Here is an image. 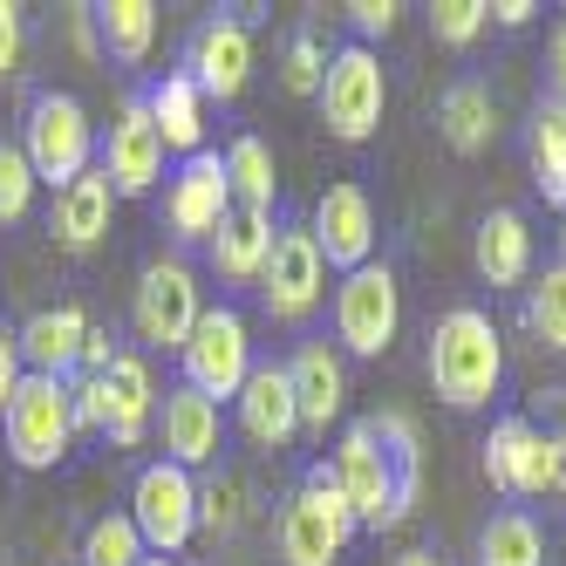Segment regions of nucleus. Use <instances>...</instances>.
I'll return each instance as SVG.
<instances>
[{
  "label": "nucleus",
  "instance_id": "nucleus-2",
  "mask_svg": "<svg viewBox=\"0 0 566 566\" xmlns=\"http://www.w3.org/2000/svg\"><path fill=\"white\" fill-rule=\"evenodd\" d=\"M430 389L451 402V410H484L499 396V376H505V342L492 328L484 307H451L430 328Z\"/></svg>",
  "mask_w": 566,
  "mask_h": 566
},
{
  "label": "nucleus",
  "instance_id": "nucleus-39",
  "mask_svg": "<svg viewBox=\"0 0 566 566\" xmlns=\"http://www.w3.org/2000/svg\"><path fill=\"white\" fill-rule=\"evenodd\" d=\"M396 0H348V21H355V34H361V49H369V34H389L396 28Z\"/></svg>",
  "mask_w": 566,
  "mask_h": 566
},
{
  "label": "nucleus",
  "instance_id": "nucleus-29",
  "mask_svg": "<svg viewBox=\"0 0 566 566\" xmlns=\"http://www.w3.org/2000/svg\"><path fill=\"white\" fill-rule=\"evenodd\" d=\"M226 185H232V206L273 212V150H266V137H232V150H226Z\"/></svg>",
  "mask_w": 566,
  "mask_h": 566
},
{
  "label": "nucleus",
  "instance_id": "nucleus-23",
  "mask_svg": "<svg viewBox=\"0 0 566 566\" xmlns=\"http://www.w3.org/2000/svg\"><path fill=\"white\" fill-rule=\"evenodd\" d=\"M471 260H478V273L492 280V287H518V280L533 273V232H525V219H518L512 206L484 212V219H478V247H471Z\"/></svg>",
  "mask_w": 566,
  "mask_h": 566
},
{
  "label": "nucleus",
  "instance_id": "nucleus-24",
  "mask_svg": "<svg viewBox=\"0 0 566 566\" xmlns=\"http://www.w3.org/2000/svg\"><path fill=\"white\" fill-rule=\"evenodd\" d=\"M437 130H443V144H451L458 157H478L484 144L499 137V103H492V90H484L478 75L451 83V90H443V103H437Z\"/></svg>",
  "mask_w": 566,
  "mask_h": 566
},
{
  "label": "nucleus",
  "instance_id": "nucleus-6",
  "mask_svg": "<svg viewBox=\"0 0 566 566\" xmlns=\"http://www.w3.org/2000/svg\"><path fill=\"white\" fill-rule=\"evenodd\" d=\"M314 103H321V124H328L335 144H369L376 124H382V103H389V83H382L376 49H361V42L335 49Z\"/></svg>",
  "mask_w": 566,
  "mask_h": 566
},
{
  "label": "nucleus",
  "instance_id": "nucleus-17",
  "mask_svg": "<svg viewBox=\"0 0 566 566\" xmlns=\"http://www.w3.org/2000/svg\"><path fill=\"white\" fill-rule=\"evenodd\" d=\"M484 478L505 499H539L546 492V437L525 417H499L492 437H484Z\"/></svg>",
  "mask_w": 566,
  "mask_h": 566
},
{
  "label": "nucleus",
  "instance_id": "nucleus-46",
  "mask_svg": "<svg viewBox=\"0 0 566 566\" xmlns=\"http://www.w3.org/2000/svg\"><path fill=\"white\" fill-rule=\"evenodd\" d=\"M144 566H171V559H157V553H150V559H144Z\"/></svg>",
  "mask_w": 566,
  "mask_h": 566
},
{
  "label": "nucleus",
  "instance_id": "nucleus-32",
  "mask_svg": "<svg viewBox=\"0 0 566 566\" xmlns=\"http://www.w3.org/2000/svg\"><path fill=\"white\" fill-rule=\"evenodd\" d=\"M525 321H533L539 348H559L566 355V260L546 266V280L533 287V307H525Z\"/></svg>",
  "mask_w": 566,
  "mask_h": 566
},
{
  "label": "nucleus",
  "instance_id": "nucleus-27",
  "mask_svg": "<svg viewBox=\"0 0 566 566\" xmlns=\"http://www.w3.org/2000/svg\"><path fill=\"white\" fill-rule=\"evenodd\" d=\"M525 150H533V178L546 191V206H566V96H539L533 103V130H525Z\"/></svg>",
  "mask_w": 566,
  "mask_h": 566
},
{
  "label": "nucleus",
  "instance_id": "nucleus-26",
  "mask_svg": "<svg viewBox=\"0 0 566 566\" xmlns=\"http://www.w3.org/2000/svg\"><path fill=\"white\" fill-rule=\"evenodd\" d=\"M144 103H150V124L165 137V150H185V157L206 150V96H198L191 75H165Z\"/></svg>",
  "mask_w": 566,
  "mask_h": 566
},
{
  "label": "nucleus",
  "instance_id": "nucleus-45",
  "mask_svg": "<svg viewBox=\"0 0 566 566\" xmlns=\"http://www.w3.org/2000/svg\"><path fill=\"white\" fill-rule=\"evenodd\" d=\"M396 566H443V559H437V553H423V546H417V553H402V559H396Z\"/></svg>",
  "mask_w": 566,
  "mask_h": 566
},
{
  "label": "nucleus",
  "instance_id": "nucleus-41",
  "mask_svg": "<svg viewBox=\"0 0 566 566\" xmlns=\"http://www.w3.org/2000/svg\"><path fill=\"white\" fill-rule=\"evenodd\" d=\"M14 62H21V8L0 0V83L14 75Z\"/></svg>",
  "mask_w": 566,
  "mask_h": 566
},
{
  "label": "nucleus",
  "instance_id": "nucleus-34",
  "mask_svg": "<svg viewBox=\"0 0 566 566\" xmlns=\"http://www.w3.org/2000/svg\"><path fill=\"white\" fill-rule=\"evenodd\" d=\"M28 206H34V171H28L21 144H0V226L28 219Z\"/></svg>",
  "mask_w": 566,
  "mask_h": 566
},
{
  "label": "nucleus",
  "instance_id": "nucleus-15",
  "mask_svg": "<svg viewBox=\"0 0 566 566\" xmlns=\"http://www.w3.org/2000/svg\"><path fill=\"white\" fill-rule=\"evenodd\" d=\"M157 430H165V464L178 471H198V464H212L226 451V410L212 396H198V389H165V410H157Z\"/></svg>",
  "mask_w": 566,
  "mask_h": 566
},
{
  "label": "nucleus",
  "instance_id": "nucleus-30",
  "mask_svg": "<svg viewBox=\"0 0 566 566\" xmlns=\"http://www.w3.org/2000/svg\"><path fill=\"white\" fill-rule=\"evenodd\" d=\"M539 559H546V539L525 512H499L478 533V566H539Z\"/></svg>",
  "mask_w": 566,
  "mask_h": 566
},
{
  "label": "nucleus",
  "instance_id": "nucleus-35",
  "mask_svg": "<svg viewBox=\"0 0 566 566\" xmlns=\"http://www.w3.org/2000/svg\"><path fill=\"white\" fill-rule=\"evenodd\" d=\"M321 75H328L321 42H314V34H294V42H287V62H280V83H287V96H321Z\"/></svg>",
  "mask_w": 566,
  "mask_h": 566
},
{
  "label": "nucleus",
  "instance_id": "nucleus-25",
  "mask_svg": "<svg viewBox=\"0 0 566 566\" xmlns=\"http://www.w3.org/2000/svg\"><path fill=\"white\" fill-rule=\"evenodd\" d=\"M109 443H144V430H150V410H157V389H150V361L144 355H116L109 361Z\"/></svg>",
  "mask_w": 566,
  "mask_h": 566
},
{
  "label": "nucleus",
  "instance_id": "nucleus-18",
  "mask_svg": "<svg viewBox=\"0 0 566 566\" xmlns=\"http://www.w3.org/2000/svg\"><path fill=\"white\" fill-rule=\"evenodd\" d=\"M232 402H239V430H247L253 443H266V451H280V443L301 437V402H294V382H287L280 361H266V369L253 361L247 389H239Z\"/></svg>",
  "mask_w": 566,
  "mask_h": 566
},
{
  "label": "nucleus",
  "instance_id": "nucleus-9",
  "mask_svg": "<svg viewBox=\"0 0 566 566\" xmlns=\"http://www.w3.org/2000/svg\"><path fill=\"white\" fill-rule=\"evenodd\" d=\"M402 328V294H396V273L382 260H369L361 273H342L335 287V342L348 355H382Z\"/></svg>",
  "mask_w": 566,
  "mask_h": 566
},
{
  "label": "nucleus",
  "instance_id": "nucleus-22",
  "mask_svg": "<svg viewBox=\"0 0 566 566\" xmlns=\"http://www.w3.org/2000/svg\"><path fill=\"white\" fill-rule=\"evenodd\" d=\"M273 212H247V206H232L226 219H219V232L206 239L212 247V266H219V280H260L266 273V253H273Z\"/></svg>",
  "mask_w": 566,
  "mask_h": 566
},
{
  "label": "nucleus",
  "instance_id": "nucleus-4",
  "mask_svg": "<svg viewBox=\"0 0 566 566\" xmlns=\"http://www.w3.org/2000/svg\"><path fill=\"white\" fill-rule=\"evenodd\" d=\"M21 157H28L34 185H55V191H69L75 178L90 171V157H96L90 109L75 103V96H34V109H28V130H21Z\"/></svg>",
  "mask_w": 566,
  "mask_h": 566
},
{
  "label": "nucleus",
  "instance_id": "nucleus-28",
  "mask_svg": "<svg viewBox=\"0 0 566 566\" xmlns=\"http://www.w3.org/2000/svg\"><path fill=\"white\" fill-rule=\"evenodd\" d=\"M96 34H103V55L116 62H144L150 42H157V8L150 0H103V8H90Z\"/></svg>",
  "mask_w": 566,
  "mask_h": 566
},
{
  "label": "nucleus",
  "instance_id": "nucleus-33",
  "mask_svg": "<svg viewBox=\"0 0 566 566\" xmlns=\"http://www.w3.org/2000/svg\"><path fill=\"white\" fill-rule=\"evenodd\" d=\"M484 21H492L484 0H430V34H437L443 49H471L478 34H484Z\"/></svg>",
  "mask_w": 566,
  "mask_h": 566
},
{
  "label": "nucleus",
  "instance_id": "nucleus-10",
  "mask_svg": "<svg viewBox=\"0 0 566 566\" xmlns=\"http://www.w3.org/2000/svg\"><path fill=\"white\" fill-rule=\"evenodd\" d=\"M198 314H206V301H198V273L185 260H150L144 280H137V342L144 348H185L191 328H198Z\"/></svg>",
  "mask_w": 566,
  "mask_h": 566
},
{
  "label": "nucleus",
  "instance_id": "nucleus-38",
  "mask_svg": "<svg viewBox=\"0 0 566 566\" xmlns=\"http://www.w3.org/2000/svg\"><path fill=\"white\" fill-rule=\"evenodd\" d=\"M124 355L116 348V335L103 328V321H90V335H83V355H75V376H109V361Z\"/></svg>",
  "mask_w": 566,
  "mask_h": 566
},
{
  "label": "nucleus",
  "instance_id": "nucleus-47",
  "mask_svg": "<svg viewBox=\"0 0 566 566\" xmlns=\"http://www.w3.org/2000/svg\"><path fill=\"white\" fill-rule=\"evenodd\" d=\"M559 247H566V232H559Z\"/></svg>",
  "mask_w": 566,
  "mask_h": 566
},
{
  "label": "nucleus",
  "instance_id": "nucleus-8",
  "mask_svg": "<svg viewBox=\"0 0 566 566\" xmlns=\"http://www.w3.org/2000/svg\"><path fill=\"white\" fill-rule=\"evenodd\" d=\"M130 518H137V533H144V546L157 559L185 553L191 533H198V478L178 471V464H165V458L144 464L137 484H130Z\"/></svg>",
  "mask_w": 566,
  "mask_h": 566
},
{
  "label": "nucleus",
  "instance_id": "nucleus-42",
  "mask_svg": "<svg viewBox=\"0 0 566 566\" xmlns=\"http://www.w3.org/2000/svg\"><path fill=\"white\" fill-rule=\"evenodd\" d=\"M546 492H566V430L546 437Z\"/></svg>",
  "mask_w": 566,
  "mask_h": 566
},
{
  "label": "nucleus",
  "instance_id": "nucleus-1",
  "mask_svg": "<svg viewBox=\"0 0 566 566\" xmlns=\"http://www.w3.org/2000/svg\"><path fill=\"white\" fill-rule=\"evenodd\" d=\"M328 478H335V492L348 499L355 525H369V533H389V525H402L410 505H417V471H402L396 451L369 423L342 430V443L328 451Z\"/></svg>",
  "mask_w": 566,
  "mask_h": 566
},
{
  "label": "nucleus",
  "instance_id": "nucleus-20",
  "mask_svg": "<svg viewBox=\"0 0 566 566\" xmlns=\"http://www.w3.org/2000/svg\"><path fill=\"white\" fill-rule=\"evenodd\" d=\"M109 212H116V185H109L103 165H90L69 191H55V219L49 226H55V239L69 253H90V247L109 239Z\"/></svg>",
  "mask_w": 566,
  "mask_h": 566
},
{
  "label": "nucleus",
  "instance_id": "nucleus-37",
  "mask_svg": "<svg viewBox=\"0 0 566 566\" xmlns=\"http://www.w3.org/2000/svg\"><path fill=\"white\" fill-rule=\"evenodd\" d=\"M69 402H75V430H109V382L103 376H69Z\"/></svg>",
  "mask_w": 566,
  "mask_h": 566
},
{
  "label": "nucleus",
  "instance_id": "nucleus-21",
  "mask_svg": "<svg viewBox=\"0 0 566 566\" xmlns=\"http://www.w3.org/2000/svg\"><path fill=\"white\" fill-rule=\"evenodd\" d=\"M21 335V361H28V376H55L69 382L75 376V355H83V335H90V314L83 307H42L28 321Z\"/></svg>",
  "mask_w": 566,
  "mask_h": 566
},
{
  "label": "nucleus",
  "instance_id": "nucleus-12",
  "mask_svg": "<svg viewBox=\"0 0 566 566\" xmlns=\"http://www.w3.org/2000/svg\"><path fill=\"white\" fill-rule=\"evenodd\" d=\"M307 232H314V247H321L328 266L361 273L376 260V206H369V191H361V185H328Z\"/></svg>",
  "mask_w": 566,
  "mask_h": 566
},
{
  "label": "nucleus",
  "instance_id": "nucleus-13",
  "mask_svg": "<svg viewBox=\"0 0 566 566\" xmlns=\"http://www.w3.org/2000/svg\"><path fill=\"white\" fill-rule=\"evenodd\" d=\"M232 212V185H226V157L219 150H198L178 165L171 191H165V226L178 239H212L219 219Z\"/></svg>",
  "mask_w": 566,
  "mask_h": 566
},
{
  "label": "nucleus",
  "instance_id": "nucleus-19",
  "mask_svg": "<svg viewBox=\"0 0 566 566\" xmlns=\"http://www.w3.org/2000/svg\"><path fill=\"white\" fill-rule=\"evenodd\" d=\"M287 382H294V402H301V430L328 437V423L342 417V402H348V369H342V355H335L328 342H301L294 361H287Z\"/></svg>",
  "mask_w": 566,
  "mask_h": 566
},
{
  "label": "nucleus",
  "instance_id": "nucleus-44",
  "mask_svg": "<svg viewBox=\"0 0 566 566\" xmlns=\"http://www.w3.org/2000/svg\"><path fill=\"white\" fill-rule=\"evenodd\" d=\"M546 75H553V96H566V21L553 28V49H546Z\"/></svg>",
  "mask_w": 566,
  "mask_h": 566
},
{
  "label": "nucleus",
  "instance_id": "nucleus-5",
  "mask_svg": "<svg viewBox=\"0 0 566 566\" xmlns=\"http://www.w3.org/2000/svg\"><path fill=\"white\" fill-rule=\"evenodd\" d=\"M0 430H8V451L21 471H49L69 458L75 443V402H69V382L55 376H21L8 417H0Z\"/></svg>",
  "mask_w": 566,
  "mask_h": 566
},
{
  "label": "nucleus",
  "instance_id": "nucleus-16",
  "mask_svg": "<svg viewBox=\"0 0 566 566\" xmlns=\"http://www.w3.org/2000/svg\"><path fill=\"white\" fill-rule=\"evenodd\" d=\"M185 75L198 83V96L232 103L239 90H247V75H253V34H247V21H206V28H198Z\"/></svg>",
  "mask_w": 566,
  "mask_h": 566
},
{
  "label": "nucleus",
  "instance_id": "nucleus-11",
  "mask_svg": "<svg viewBox=\"0 0 566 566\" xmlns=\"http://www.w3.org/2000/svg\"><path fill=\"white\" fill-rule=\"evenodd\" d=\"M328 294V260H321L314 232L307 226H280L273 232V253H266V273H260V301L273 321H307Z\"/></svg>",
  "mask_w": 566,
  "mask_h": 566
},
{
  "label": "nucleus",
  "instance_id": "nucleus-7",
  "mask_svg": "<svg viewBox=\"0 0 566 566\" xmlns=\"http://www.w3.org/2000/svg\"><path fill=\"white\" fill-rule=\"evenodd\" d=\"M178 361H185V389L212 396V402L239 396L247 376H253L247 314H239V307H206V314H198V328H191V342L178 348Z\"/></svg>",
  "mask_w": 566,
  "mask_h": 566
},
{
  "label": "nucleus",
  "instance_id": "nucleus-3",
  "mask_svg": "<svg viewBox=\"0 0 566 566\" xmlns=\"http://www.w3.org/2000/svg\"><path fill=\"white\" fill-rule=\"evenodd\" d=\"M355 533H361V525H355L348 499L335 492L328 464H314V471L301 478L287 518H280V559H287V566H335Z\"/></svg>",
  "mask_w": 566,
  "mask_h": 566
},
{
  "label": "nucleus",
  "instance_id": "nucleus-31",
  "mask_svg": "<svg viewBox=\"0 0 566 566\" xmlns=\"http://www.w3.org/2000/svg\"><path fill=\"white\" fill-rule=\"evenodd\" d=\"M144 559H150V546L130 512H109L83 533V566H144Z\"/></svg>",
  "mask_w": 566,
  "mask_h": 566
},
{
  "label": "nucleus",
  "instance_id": "nucleus-14",
  "mask_svg": "<svg viewBox=\"0 0 566 566\" xmlns=\"http://www.w3.org/2000/svg\"><path fill=\"white\" fill-rule=\"evenodd\" d=\"M165 157H171V150H165V137H157V124H150V103H144V96L116 109L109 144H103V171H109L116 198H144L157 178H165Z\"/></svg>",
  "mask_w": 566,
  "mask_h": 566
},
{
  "label": "nucleus",
  "instance_id": "nucleus-36",
  "mask_svg": "<svg viewBox=\"0 0 566 566\" xmlns=\"http://www.w3.org/2000/svg\"><path fill=\"white\" fill-rule=\"evenodd\" d=\"M239 484L232 478H212V484H198V533H212V539H226L232 525H239Z\"/></svg>",
  "mask_w": 566,
  "mask_h": 566
},
{
  "label": "nucleus",
  "instance_id": "nucleus-40",
  "mask_svg": "<svg viewBox=\"0 0 566 566\" xmlns=\"http://www.w3.org/2000/svg\"><path fill=\"white\" fill-rule=\"evenodd\" d=\"M21 376H28V361H21V335H14V328H0V417H8V402H14Z\"/></svg>",
  "mask_w": 566,
  "mask_h": 566
},
{
  "label": "nucleus",
  "instance_id": "nucleus-43",
  "mask_svg": "<svg viewBox=\"0 0 566 566\" xmlns=\"http://www.w3.org/2000/svg\"><path fill=\"white\" fill-rule=\"evenodd\" d=\"M484 8H492V21H499V28H525V21L539 14L533 0H484Z\"/></svg>",
  "mask_w": 566,
  "mask_h": 566
}]
</instances>
